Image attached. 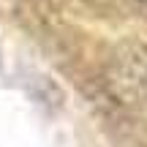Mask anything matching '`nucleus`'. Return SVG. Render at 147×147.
I'll list each match as a JSON object with an SVG mask.
<instances>
[{"label": "nucleus", "mask_w": 147, "mask_h": 147, "mask_svg": "<svg viewBox=\"0 0 147 147\" xmlns=\"http://www.w3.org/2000/svg\"><path fill=\"white\" fill-rule=\"evenodd\" d=\"M106 87L123 104H136L147 98V47L136 41L120 44L109 57Z\"/></svg>", "instance_id": "obj_1"}, {"label": "nucleus", "mask_w": 147, "mask_h": 147, "mask_svg": "<svg viewBox=\"0 0 147 147\" xmlns=\"http://www.w3.org/2000/svg\"><path fill=\"white\" fill-rule=\"evenodd\" d=\"M139 3H144V5H147V0H139Z\"/></svg>", "instance_id": "obj_2"}]
</instances>
